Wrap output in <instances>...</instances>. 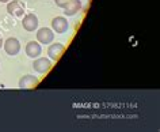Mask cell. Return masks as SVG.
<instances>
[{"label":"cell","mask_w":160,"mask_h":132,"mask_svg":"<svg viewBox=\"0 0 160 132\" xmlns=\"http://www.w3.org/2000/svg\"><path fill=\"white\" fill-rule=\"evenodd\" d=\"M3 46H4V50L7 52V55H10V56L18 55L19 50H21V42L14 37L7 38L6 41L3 42Z\"/></svg>","instance_id":"6da1fadb"},{"label":"cell","mask_w":160,"mask_h":132,"mask_svg":"<svg viewBox=\"0 0 160 132\" xmlns=\"http://www.w3.org/2000/svg\"><path fill=\"white\" fill-rule=\"evenodd\" d=\"M7 11H8L10 15H14V17H21L25 13V4L19 0H10L8 4H7Z\"/></svg>","instance_id":"7a4b0ae2"},{"label":"cell","mask_w":160,"mask_h":132,"mask_svg":"<svg viewBox=\"0 0 160 132\" xmlns=\"http://www.w3.org/2000/svg\"><path fill=\"white\" fill-rule=\"evenodd\" d=\"M33 68H34V71H37L39 74H46L48 71L52 68V61L49 59L39 57L33 63Z\"/></svg>","instance_id":"3957f363"},{"label":"cell","mask_w":160,"mask_h":132,"mask_svg":"<svg viewBox=\"0 0 160 132\" xmlns=\"http://www.w3.org/2000/svg\"><path fill=\"white\" fill-rule=\"evenodd\" d=\"M68 27H69V23L64 17H56L53 21H52V29H53L56 33H65L68 30Z\"/></svg>","instance_id":"277c9868"},{"label":"cell","mask_w":160,"mask_h":132,"mask_svg":"<svg viewBox=\"0 0 160 132\" xmlns=\"http://www.w3.org/2000/svg\"><path fill=\"white\" fill-rule=\"evenodd\" d=\"M37 40L41 44H50L54 40V33L49 27H42L37 31Z\"/></svg>","instance_id":"5b68a950"},{"label":"cell","mask_w":160,"mask_h":132,"mask_svg":"<svg viewBox=\"0 0 160 132\" xmlns=\"http://www.w3.org/2000/svg\"><path fill=\"white\" fill-rule=\"evenodd\" d=\"M38 78L33 77V75H25V77L21 78L19 81V89L22 90H29V89H34L35 86L38 85Z\"/></svg>","instance_id":"8992f818"},{"label":"cell","mask_w":160,"mask_h":132,"mask_svg":"<svg viewBox=\"0 0 160 132\" xmlns=\"http://www.w3.org/2000/svg\"><path fill=\"white\" fill-rule=\"evenodd\" d=\"M62 8H64V14H65L67 17H73V15H76L82 10V2H80V0H71Z\"/></svg>","instance_id":"52a82bcc"},{"label":"cell","mask_w":160,"mask_h":132,"mask_svg":"<svg viewBox=\"0 0 160 132\" xmlns=\"http://www.w3.org/2000/svg\"><path fill=\"white\" fill-rule=\"evenodd\" d=\"M64 50H65V46H64L62 44L54 42V44H52V45L49 46V49H48V55H49V57L52 60H54L56 61V60H58L60 57H61Z\"/></svg>","instance_id":"ba28073f"},{"label":"cell","mask_w":160,"mask_h":132,"mask_svg":"<svg viewBox=\"0 0 160 132\" xmlns=\"http://www.w3.org/2000/svg\"><path fill=\"white\" fill-rule=\"evenodd\" d=\"M22 25L25 27V30L27 31H34L38 27V18L34 14H27L23 17Z\"/></svg>","instance_id":"9c48e42d"},{"label":"cell","mask_w":160,"mask_h":132,"mask_svg":"<svg viewBox=\"0 0 160 132\" xmlns=\"http://www.w3.org/2000/svg\"><path fill=\"white\" fill-rule=\"evenodd\" d=\"M41 45H39L38 42H35V41H30V42H27V45H26V55L29 56V57L31 59H37L39 55H41Z\"/></svg>","instance_id":"30bf717a"},{"label":"cell","mask_w":160,"mask_h":132,"mask_svg":"<svg viewBox=\"0 0 160 132\" xmlns=\"http://www.w3.org/2000/svg\"><path fill=\"white\" fill-rule=\"evenodd\" d=\"M54 2H56V6H57V7H61V8H62V7L65 6V4H68L71 0H54Z\"/></svg>","instance_id":"8fae6325"},{"label":"cell","mask_w":160,"mask_h":132,"mask_svg":"<svg viewBox=\"0 0 160 132\" xmlns=\"http://www.w3.org/2000/svg\"><path fill=\"white\" fill-rule=\"evenodd\" d=\"M3 42H4V41H3V38H2V35H0V48H2V45H3Z\"/></svg>","instance_id":"7c38bea8"},{"label":"cell","mask_w":160,"mask_h":132,"mask_svg":"<svg viewBox=\"0 0 160 132\" xmlns=\"http://www.w3.org/2000/svg\"><path fill=\"white\" fill-rule=\"evenodd\" d=\"M10 0H0V3H8Z\"/></svg>","instance_id":"4fadbf2b"}]
</instances>
